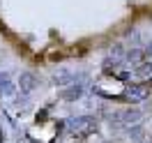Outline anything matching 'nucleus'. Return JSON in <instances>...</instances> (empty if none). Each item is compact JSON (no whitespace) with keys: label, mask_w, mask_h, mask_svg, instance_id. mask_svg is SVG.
Returning a JSON list of instances; mask_svg holds the SVG:
<instances>
[{"label":"nucleus","mask_w":152,"mask_h":143,"mask_svg":"<svg viewBox=\"0 0 152 143\" xmlns=\"http://www.w3.org/2000/svg\"><path fill=\"white\" fill-rule=\"evenodd\" d=\"M69 129L76 134V136H88L97 129V120L90 118V115H78V118H72L69 120Z\"/></svg>","instance_id":"1"},{"label":"nucleus","mask_w":152,"mask_h":143,"mask_svg":"<svg viewBox=\"0 0 152 143\" xmlns=\"http://www.w3.org/2000/svg\"><path fill=\"white\" fill-rule=\"evenodd\" d=\"M19 88H21V95H30V92L37 88V76H35L32 72H21Z\"/></svg>","instance_id":"2"},{"label":"nucleus","mask_w":152,"mask_h":143,"mask_svg":"<svg viewBox=\"0 0 152 143\" xmlns=\"http://www.w3.org/2000/svg\"><path fill=\"white\" fill-rule=\"evenodd\" d=\"M124 97H127V99H134V102H141V99L148 97V88L145 86H129L127 92H124Z\"/></svg>","instance_id":"3"},{"label":"nucleus","mask_w":152,"mask_h":143,"mask_svg":"<svg viewBox=\"0 0 152 143\" xmlns=\"http://www.w3.org/2000/svg\"><path fill=\"white\" fill-rule=\"evenodd\" d=\"M74 81V74L69 69H60L58 74H53V86H69Z\"/></svg>","instance_id":"4"},{"label":"nucleus","mask_w":152,"mask_h":143,"mask_svg":"<svg viewBox=\"0 0 152 143\" xmlns=\"http://www.w3.org/2000/svg\"><path fill=\"white\" fill-rule=\"evenodd\" d=\"M120 120L127 122V125H138V120H141V111H138V109H127V111L120 113Z\"/></svg>","instance_id":"5"},{"label":"nucleus","mask_w":152,"mask_h":143,"mask_svg":"<svg viewBox=\"0 0 152 143\" xmlns=\"http://www.w3.org/2000/svg\"><path fill=\"white\" fill-rule=\"evenodd\" d=\"M81 95H83V88H81V86H72V88H67L60 97H62V99H67V102H74V99H78Z\"/></svg>","instance_id":"6"},{"label":"nucleus","mask_w":152,"mask_h":143,"mask_svg":"<svg viewBox=\"0 0 152 143\" xmlns=\"http://www.w3.org/2000/svg\"><path fill=\"white\" fill-rule=\"evenodd\" d=\"M12 92H14V86L10 81V74L5 72V74H0V95H12Z\"/></svg>","instance_id":"7"},{"label":"nucleus","mask_w":152,"mask_h":143,"mask_svg":"<svg viewBox=\"0 0 152 143\" xmlns=\"http://www.w3.org/2000/svg\"><path fill=\"white\" fill-rule=\"evenodd\" d=\"M111 56H113V60H118V58H122V56H127V53H124V48L120 46V44H115V46L111 48Z\"/></svg>","instance_id":"8"},{"label":"nucleus","mask_w":152,"mask_h":143,"mask_svg":"<svg viewBox=\"0 0 152 143\" xmlns=\"http://www.w3.org/2000/svg\"><path fill=\"white\" fill-rule=\"evenodd\" d=\"M143 58H145V60H150V62H152V42H150V44H148L145 48H143Z\"/></svg>","instance_id":"9"}]
</instances>
